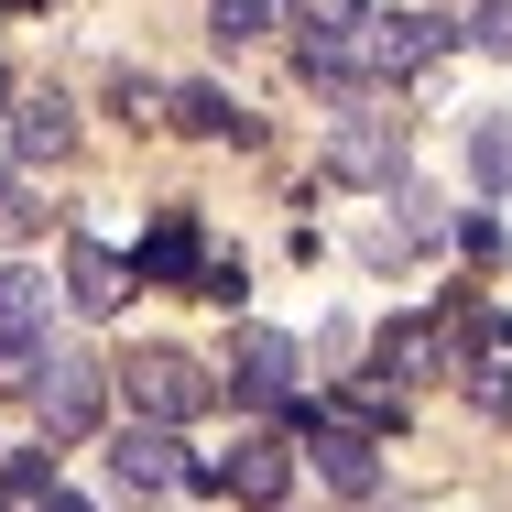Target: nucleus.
Instances as JSON below:
<instances>
[{
    "mask_svg": "<svg viewBox=\"0 0 512 512\" xmlns=\"http://www.w3.org/2000/svg\"><path fill=\"white\" fill-rule=\"evenodd\" d=\"M229 393H240L251 414H306L295 338H284V327H240V338H229Z\"/></svg>",
    "mask_w": 512,
    "mask_h": 512,
    "instance_id": "1",
    "label": "nucleus"
},
{
    "mask_svg": "<svg viewBox=\"0 0 512 512\" xmlns=\"http://www.w3.org/2000/svg\"><path fill=\"white\" fill-rule=\"evenodd\" d=\"M186 491H218V502L273 512L284 491H295V447H284V436H240L229 458H197V480H186Z\"/></svg>",
    "mask_w": 512,
    "mask_h": 512,
    "instance_id": "2",
    "label": "nucleus"
},
{
    "mask_svg": "<svg viewBox=\"0 0 512 512\" xmlns=\"http://www.w3.org/2000/svg\"><path fill=\"white\" fill-rule=\"evenodd\" d=\"M207 382L186 349H142V360H120V404L131 414H153V425H186V414H207Z\"/></svg>",
    "mask_w": 512,
    "mask_h": 512,
    "instance_id": "3",
    "label": "nucleus"
},
{
    "mask_svg": "<svg viewBox=\"0 0 512 512\" xmlns=\"http://www.w3.org/2000/svg\"><path fill=\"white\" fill-rule=\"evenodd\" d=\"M306 469L338 491V502H371V480H382V447H371V425H349V414L306 404Z\"/></svg>",
    "mask_w": 512,
    "mask_h": 512,
    "instance_id": "4",
    "label": "nucleus"
},
{
    "mask_svg": "<svg viewBox=\"0 0 512 512\" xmlns=\"http://www.w3.org/2000/svg\"><path fill=\"white\" fill-rule=\"evenodd\" d=\"M109 404V371L99 360H77V349H55V360H33V414H44V436L66 447V436H88Z\"/></svg>",
    "mask_w": 512,
    "mask_h": 512,
    "instance_id": "5",
    "label": "nucleus"
},
{
    "mask_svg": "<svg viewBox=\"0 0 512 512\" xmlns=\"http://www.w3.org/2000/svg\"><path fill=\"white\" fill-rule=\"evenodd\" d=\"M109 480H120L131 502H164V491H186V480H197V458L175 447V425L131 414V425H120V447H109Z\"/></svg>",
    "mask_w": 512,
    "mask_h": 512,
    "instance_id": "6",
    "label": "nucleus"
},
{
    "mask_svg": "<svg viewBox=\"0 0 512 512\" xmlns=\"http://www.w3.org/2000/svg\"><path fill=\"white\" fill-rule=\"evenodd\" d=\"M327 175L338 186H404V120H349L327 142Z\"/></svg>",
    "mask_w": 512,
    "mask_h": 512,
    "instance_id": "7",
    "label": "nucleus"
},
{
    "mask_svg": "<svg viewBox=\"0 0 512 512\" xmlns=\"http://www.w3.org/2000/svg\"><path fill=\"white\" fill-rule=\"evenodd\" d=\"M44 327H55V284H44L33 262H11V273H0V360H33Z\"/></svg>",
    "mask_w": 512,
    "mask_h": 512,
    "instance_id": "8",
    "label": "nucleus"
},
{
    "mask_svg": "<svg viewBox=\"0 0 512 512\" xmlns=\"http://www.w3.org/2000/svg\"><path fill=\"white\" fill-rule=\"evenodd\" d=\"M131 284H142V262H120V251H99V240L66 251V306H77V316H120Z\"/></svg>",
    "mask_w": 512,
    "mask_h": 512,
    "instance_id": "9",
    "label": "nucleus"
},
{
    "mask_svg": "<svg viewBox=\"0 0 512 512\" xmlns=\"http://www.w3.org/2000/svg\"><path fill=\"white\" fill-rule=\"evenodd\" d=\"M436 44H447V22H436V11H371V66H382V77L436 66Z\"/></svg>",
    "mask_w": 512,
    "mask_h": 512,
    "instance_id": "10",
    "label": "nucleus"
},
{
    "mask_svg": "<svg viewBox=\"0 0 512 512\" xmlns=\"http://www.w3.org/2000/svg\"><path fill=\"white\" fill-rule=\"evenodd\" d=\"M175 131H197V142H262V120L229 88H175Z\"/></svg>",
    "mask_w": 512,
    "mask_h": 512,
    "instance_id": "11",
    "label": "nucleus"
},
{
    "mask_svg": "<svg viewBox=\"0 0 512 512\" xmlns=\"http://www.w3.org/2000/svg\"><path fill=\"white\" fill-rule=\"evenodd\" d=\"M186 273H207V262H197V218H186V207H164V218H153V240H142V284H186Z\"/></svg>",
    "mask_w": 512,
    "mask_h": 512,
    "instance_id": "12",
    "label": "nucleus"
},
{
    "mask_svg": "<svg viewBox=\"0 0 512 512\" xmlns=\"http://www.w3.org/2000/svg\"><path fill=\"white\" fill-rule=\"evenodd\" d=\"M66 142H77L66 99H22V120H11V153H22V164H44V153H66Z\"/></svg>",
    "mask_w": 512,
    "mask_h": 512,
    "instance_id": "13",
    "label": "nucleus"
},
{
    "mask_svg": "<svg viewBox=\"0 0 512 512\" xmlns=\"http://www.w3.org/2000/svg\"><path fill=\"white\" fill-rule=\"evenodd\" d=\"M284 11L295 0H207V33L218 44H262V33H284Z\"/></svg>",
    "mask_w": 512,
    "mask_h": 512,
    "instance_id": "14",
    "label": "nucleus"
},
{
    "mask_svg": "<svg viewBox=\"0 0 512 512\" xmlns=\"http://www.w3.org/2000/svg\"><path fill=\"white\" fill-rule=\"evenodd\" d=\"M469 175H480L491 197L512 186V120H480V131H469Z\"/></svg>",
    "mask_w": 512,
    "mask_h": 512,
    "instance_id": "15",
    "label": "nucleus"
},
{
    "mask_svg": "<svg viewBox=\"0 0 512 512\" xmlns=\"http://www.w3.org/2000/svg\"><path fill=\"white\" fill-rule=\"evenodd\" d=\"M458 44H480V55H512V0H469V33Z\"/></svg>",
    "mask_w": 512,
    "mask_h": 512,
    "instance_id": "16",
    "label": "nucleus"
},
{
    "mask_svg": "<svg viewBox=\"0 0 512 512\" xmlns=\"http://www.w3.org/2000/svg\"><path fill=\"white\" fill-rule=\"evenodd\" d=\"M382 371H436V338H414V327H393V338H382Z\"/></svg>",
    "mask_w": 512,
    "mask_h": 512,
    "instance_id": "17",
    "label": "nucleus"
},
{
    "mask_svg": "<svg viewBox=\"0 0 512 512\" xmlns=\"http://www.w3.org/2000/svg\"><path fill=\"white\" fill-rule=\"evenodd\" d=\"M469 404H480V414H512V371H491V360H480V371H469Z\"/></svg>",
    "mask_w": 512,
    "mask_h": 512,
    "instance_id": "18",
    "label": "nucleus"
},
{
    "mask_svg": "<svg viewBox=\"0 0 512 512\" xmlns=\"http://www.w3.org/2000/svg\"><path fill=\"white\" fill-rule=\"evenodd\" d=\"M33 512H88V502H77V491H44V502H33Z\"/></svg>",
    "mask_w": 512,
    "mask_h": 512,
    "instance_id": "19",
    "label": "nucleus"
},
{
    "mask_svg": "<svg viewBox=\"0 0 512 512\" xmlns=\"http://www.w3.org/2000/svg\"><path fill=\"white\" fill-rule=\"evenodd\" d=\"M0 502H11V458H0Z\"/></svg>",
    "mask_w": 512,
    "mask_h": 512,
    "instance_id": "20",
    "label": "nucleus"
},
{
    "mask_svg": "<svg viewBox=\"0 0 512 512\" xmlns=\"http://www.w3.org/2000/svg\"><path fill=\"white\" fill-rule=\"evenodd\" d=\"M0 197H11V164H0Z\"/></svg>",
    "mask_w": 512,
    "mask_h": 512,
    "instance_id": "21",
    "label": "nucleus"
},
{
    "mask_svg": "<svg viewBox=\"0 0 512 512\" xmlns=\"http://www.w3.org/2000/svg\"><path fill=\"white\" fill-rule=\"evenodd\" d=\"M22 11H44V0H22Z\"/></svg>",
    "mask_w": 512,
    "mask_h": 512,
    "instance_id": "22",
    "label": "nucleus"
},
{
    "mask_svg": "<svg viewBox=\"0 0 512 512\" xmlns=\"http://www.w3.org/2000/svg\"><path fill=\"white\" fill-rule=\"evenodd\" d=\"M0 109H11V88H0Z\"/></svg>",
    "mask_w": 512,
    "mask_h": 512,
    "instance_id": "23",
    "label": "nucleus"
}]
</instances>
